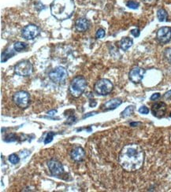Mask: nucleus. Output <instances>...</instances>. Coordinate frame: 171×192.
I'll return each instance as SVG.
<instances>
[{"mask_svg": "<svg viewBox=\"0 0 171 192\" xmlns=\"http://www.w3.org/2000/svg\"><path fill=\"white\" fill-rule=\"evenodd\" d=\"M144 151L138 144L125 145L120 152L118 161L123 169L135 172L140 169L144 162Z\"/></svg>", "mask_w": 171, "mask_h": 192, "instance_id": "1", "label": "nucleus"}, {"mask_svg": "<svg viewBox=\"0 0 171 192\" xmlns=\"http://www.w3.org/2000/svg\"><path fill=\"white\" fill-rule=\"evenodd\" d=\"M73 0H54L50 4V13L58 21L69 19L74 13Z\"/></svg>", "mask_w": 171, "mask_h": 192, "instance_id": "2", "label": "nucleus"}, {"mask_svg": "<svg viewBox=\"0 0 171 192\" xmlns=\"http://www.w3.org/2000/svg\"><path fill=\"white\" fill-rule=\"evenodd\" d=\"M87 87V80L83 76H77L71 80L69 87L70 95L74 98H79L85 92Z\"/></svg>", "mask_w": 171, "mask_h": 192, "instance_id": "3", "label": "nucleus"}, {"mask_svg": "<svg viewBox=\"0 0 171 192\" xmlns=\"http://www.w3.org/2000/svg\"><path fill=\"white\" fill-rule=\"evenodd\" d=\"M48 76L50 80L57 84L65 83L68 77V72L66 68L62 66H58L49 72Z\"/></svg>", "mask_w": 171, "mask_h": 192, "instance_id": "4", "label": "nucleus"}, {"mask_svg": "<svg viewBox=\"0 0 171 192\" xmlns=\"http://www.w3.org/2000/svg\"><path fill=\"white\" fill-rule=\"evenodd\" d=\"M114 89V84L108 79H100L94 85V91L99 95H109Z\"/></svg>", "mask_w": 171, "mask_h": 192, "instance_id": "5", "label": "nucleus"}, {"mask_svg": "<svg viewBox=\"0 0 171 192\" xmlns=\"http://www.w3.org/2000/svg\"><path fill=\"white\" fill-rule=\"evenodd\" d=\"M13 101L21 109H27L30 104V95L25 91H19L13 95Z\"/></svg>", "mask_w": 171, "mask_h": 192, "instance_id": "6", "label": "nucleus"}, {"mask_svg": "<svg viewBox=\"0 0 171 192\" xmlns=\"http://www.w3.org/2000/svg\"><path fill=\"white\" fill-rule=\"evenodd\" d=\"M14 73L21 76H29L33 72V66L28 60L19 62L14 66Z\"/></svg>", "mask_w": 171, "mask_h": 192, "instance_id": "7", "label": "nucleus"}, {"mask_svg": "<svg viewBox=\"0 0 171 192\" xmlns=\"http://www.w3.org/2000/svg\"><path fill=\"white\" fill-rule=\"evenodd\" d=\"M47 166H48L50 173L53 177L58 178H62L65 176V169L62 163L59 162L56 159H50L47 161Z\"/></svg>", "mask_w": 171, "mask_h": 192, "instance_id": "8", "label": "nucleus"}, {"mask_svg": "<svg viewBox=\"0 0 171 192\" xmlns=\"http://www.w3.org/2000/svg\"><path fill=\"white\" fill-rule=\"evenodd\" d=\"M40 33V29L38 26L34 24H28L25 25L21 30V36L24 39L28 40H34Z\"/></svg>", "mask_w": 171, "mask_h": 192, "instance_id": "9", "label": "nucleus"}, {"mask_svg": "<svg viewBox=\"0 0 171 192\" xmlns=\"http://www.w3.org/2000/svg\"><path fill=\"white\" fill-rule=\"evenodd\" d=\"M144 74H145V70L143 68H140L139 66H135L129 71V79L133 83H139L143 80Z\"/></svg>", "mask_w": 171, "mask_h": 192, "instance_id": "10", "label": "nucleus"}, {"mask_svg": "<svg viewBox=\"0 0 171 192\" xmlns=\"http://www.w3.org/2000/svg\"><path fill=\"white\" fill-rule=\"evenodd\" d=\"M156 39L162 44L169 43L171 40V28L170 27H162L156 33Z\"/></svg>", "mask_w": 171, "mask_h": 192, "instance_id": "11", "label": "nucleus"}, {"mask_svg": "<svg viewBox=\"0 0 171 192\" xmlns=\"http://www.w3.org/2000/svg\"><path fill=\"white\" fill-rule=\"evenodd\" d=\"M167 109L166 104L163 102L155 103L151 107V113L153 116L157 118H162L165 116Z\"/></svg>", "mask_w": 171, "mask_h": 192, "instance_id": "12", "label": "nucleus"}, {"mask_svg": "<svg viewBox=\"0 0 171 192\" xmlns=\"http://www.w3.org/2000/svg\"><path fill=\"white\" fill-rule=\"evenodd\" d=\"M71 158L75 161H82L85 158V151L81 147H74L70 152Z\"/></svg>", "mask_w": 171, "mask_h": 192, "instance_id": "13", "label": "nucleus"}, {"mask_svg": "<svg viewBox=\"0 0 171 192\" xmlns=\"http://www.w3.org/2000/svg\"><path fill=\"white\" fill-rule=\"evenodd\" d=\"M89 27L90 22L85 17H80L75 22V28H76L77 31L81 32H86L89 28Z\"/></svg>", "mask_w": 171, "mask_h": 192, "instance_id": "14", "label": "nucleus"}, {"mask_svg": "<svg viewBox=\"0 0 171 192\" xmlns=\"http://www.w3.org/2000/svg\"><path fill=\"white\" fill-rule=\"evenodd\" d=\"M121 103H122V101L120 99H112L105 102L102 107L104 110H112L118 107L120 105H121Z\"/></svg>", "mask_w": 171, "mask_h": 192, "instance_id": "15", "label": "nucleus"}, {"mask_svg": "<svg viewBox=\"0 0 171 192\" xmlns=\"http://www.w3.org/2000/svg\"><path fill=\"white\" fill-rule=\"evenodd\" d=\"M133 41L129 37H123L119 42V47L121 50H127L133 46Z\"/></svg>", "mask_w": 171, "mask_h": 192, "instance_id": "16", "label": "nucleus"}, {"mask_svg": "<svg viewBox=\"0 0 171 192\" xmlns=\"http://www.w3.org/2000/svg\"><path fill=\"white\" fill-rule=\"evenodd\" d=\"M15 51L16 50H14H14H12V49L11 48L6 49V50L2 53V55H1V62H7L9 58H12L13 56L15 55L16 54Z\"/></svg>", "mask_w": 171, "mask_h": 192, "instance_id": "17", "label": "nucleus"}, {"mask_svg": "<svg viewBox=\"0 0 171 192\" xmlns=\"http://www.w3.org/2000/svg\"><path fill=\"white\" fill-rule=\"evenodd\" d=\"M157 17L159 21L163 22V21H167L168 14L164 9H159L157 11Z\"/></svg>", "mask_w": 171, "mask_h": 192, "instance_id": "18", "label": "nucleus"}, {"mask_svg": "<svg viewBox=\"0 0 171 192\" xmlns=\"http://www.w3.org/2000/svg\"><path fill=\"white\" fill-rule=\"evenodd\" d=\"M26 48H27V44L25 43L17 41L14 43V49L17 52H21L23 50H26Z\"/></svg>", "mask_w": 171, "mask_h": 192, "instance_id": "19", "label": "nucleus"}, {"mask_svg": "<svg viewBox=\"0 0 171 192\" xmlns=\"http://www.w3.org/2000/svg\"><path fill=\"white\" fill-rule=\"evenodd\" d=\"M135 109V107L133 106H129L128 107H126L125 109H124V110L121 112V117H129L130 116V115L132 114L133 113V111H134Z\"/></svg>", "mask_w": 171, "mask_h": 192, "instance_id": "20", "label": "nucleus"}, {"mask_svg": "<svg viewBox=\"0 0 171 192\" xmlns=\"http://www.w3.org/2000/svg\"><path fill=\"white\" fill-rule=\"evenodd\" d=\"M17 139V137L15 134L11 133V134H8L7 135H6V137L4 138V141L7 143L10 142H14Z\"/></svg>", "mask_w": 171, "mask_h": 192, "instance_id": "21", "label": "nucleus"}, {"mask_svg": "<svg viewBox=\"0 0 171 192\" xmlns=\"http://www.w3.org/2000/svg\"><path fill=\"white\" fill-rule=\"evenodd\" d=\"M9 161H11V163H12V164H16L17 163H19L20 158L16 154H12L9 156Z\"/></svg>", "mask_w": 171, "mask_h": 192, "instance_id": "22", "label": "nucleus"}, {"mask_svg": "<svg viewBox=\"0 0 171 192\" xmlns=\"http://www.w3.org/2000/svg\"><path fill=\"white\" fill-rule=\"evenodd\" d=\"M126 6L130 9H133V10H137V9H138L140 4H139L137 2H136V1L129 0V1H128V2H126Z\"/></svg>", "mask_w": 171, "mask_h": 192, "instance_id": "23", "label": "nucleus"}, {"mask_svg": "<svg viewBox=\"0 0 171 192\" xmlns=\"http://www.w3.org/2000/svg\"><path fill=\"white\" fill-rule=\"evenodd\" d=\"M55 135H56V133H55V132H48L47 136H46V138H45V139H44V144L50 143L53 140L54 136H55Z\"/></svg>", "mask_w": 171, "mask_h": 192, "instance_id": "24", "label": "nucleus"}, {"mask_svg": "<svg viewBox=\"0 0 171 192\" xmlns=\"http://www.w3.org/2000/svg\"><path fill=\"white\" fill-rule=\"evenodd\" d=\"M105 30L103 28H99L96 31V33H95V37L97 39H102L105 36Z\"/></svg>", "mask_w": 171, "mask_h": 192, "instance_id": "25", "label": "nucleus"}, {"mask_svg": "<svg viewBox=\"0 0 171 192\" xmlns=\"http://www.w3.org/2000/svg\"><path fill=\"white\" fill-rule=\"evenodd\" d=\"M164 57L171 64V47L166 48L164 51Z\"/></svg>", "mask_w": 171, "mask_h": 192, "instance_id": "26", "label": "nucleus"}, {"mask_svg": "<svg viewBox=\"0 0 171 192\" xmlns=\"http://www.w3.org/2000/svg\"><path fill=\"white\" fill-rule=\"evenodd\" d=\"M139 113L141 114H147L149 113V109L145 106H143L139 109Z\"/></svg>", "mask_w": 171, "mask_h": 192, "instance_id": "27", "label": "nucleus"}, {"mask_svg": "<svg viewBox=\"0 0 171 192\" xmlns=\"http://www.w3.org/2000/svg\"><path fill=\"white\" fill-rule=\"evenodd\" d=\"M131 34L133 35L134 37H138L140 34V32L139 28H135V29L131 30Z\"/></svg>", "mask_w": 171, "mask_h": 192, "instance_id": "28", "label": "nucleus"}, {"mask_svg": "<svg viewBox=\"0 0 171 192\" xmlns=\"http://www.w3.org/2000/svg\"><path fill=\"white\" fill-rule=\"evenodd\" d=\"M161 97V95L159 93H155L151 96V101H156L157 99H159Z\"/></svg>", "mask_w": 171, "mask_h": 192, "instance_id": "29", "label": "nucleus"}, {"mask_svg": "<svg viewBox=\"0 0 171 192\" xmlns=\"http://www.w3.org/2000/svg\"><path fill=\"white\" fill-rule=\"evenodd\" d=\"M75 119H76V118H75V117H73V116L69 117L68 118V121H67V122H66V123L69 124V125H71V124L74 122Z\"/></svg>", "mask_w": 171, "mask_h": 192, "instance_id": "30", "label": "nucleus"}, {"mask_svg": "<svg viewBox=\"0 0 171 192\" xmlns=\"http://www.w3.org/2000/svg\"><path fill=\"white\" fill-rule=\"evenodd\" d=\"M97 113L96 112H93V113H87V114H85L83 116V119H85V118H87V117H89L91 116H93V115H95Z\"/></svg>", "mask_w": 171, "mask_h": 192, "instance_id": "31", "label": "nucleus"}, {"mask_svg": "<svg viewBox=\"0 0 171 192\" xmlns=\"http://www.w3.org/2000/svg\"><path fill=\"white\" fill-rule=\"evenodd\" d=\"M164 98H165V99H170V98H171V90L165 93Z\"/></svg>", "mask_w": 171, "mask_h": 192, "instance_id": "32", "label": "nucleus"}, {"mask_svg": "<svg viewBox=\"0 0 171 192\" xmlns=\"http://www.w3.org/2000/svg\"><path fill=\"white\" fill-rule=\"evenodd\" d=\"M140 125H141L140 122H132V123H130V126L132 127H137Z\"/></svg>", "mask_w": 171, "mask_h": 192, "instance_id": "33", "label": "nucleus"}, {"mask_svg": "<svg viewBox=\"0 0 171 192\" xmlns=\"http://www.w3.org/2000/svg\"><path fill=\"white\" fill-rule=\"evenodd\" d=\"M56 112H57V111H56V110L49 111V112H47V114H48V116H54V115L55 114Z\"/></svg>", "mask_w": 171, "mask_h": 192, "instance_id": "34", "label": "nucleus"}, {"mask_svg": "<svg viewBox=\"0 0 171 192\" xmlns=\"http://www.w3.org/2000/svg\"><path fill=\"white\" fill-rule=\"evenodd\" d=\"M169 117H171V112H170V114H169Z\"/></svg>", "mask_w": 171, "mask_h": 192, "instance_id": "35", "label": "nucleus"}]
</instances>
